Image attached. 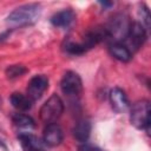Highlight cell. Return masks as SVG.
Masks as SVG:
<instances>
[{
  "label": "cell",
  "instance_id": "ac0fdd59",
  "mask_svg": "<svg viewBox=\"0 0 151 151\" xmlns=\"http://www.w3.org/2000/svg\"><path fill=\"white\" fill-rule=\"evenodd\" d=\"M78 151H101L99 147L92 145V144H88V143H81L79 146H78Z\"/></svg>",
  "mask_w": 151,
  "mask_h": 151
},
{
  "label": "cell",
  "instance_id": "9a60e30c",
  "mask_svg": "<svg viewBox=\"0 0 151 151\" xmlns=\"http://www.w3.org/2000/svg\"><path fill=\"white\" fill-rule=\"evenodd\" d=\"M12 120L14 123V125H17L18 127H24V129H31L35 126V123L33 120L32 117L24 114V113H15L12 117Z\"/></svg>",
  "mask_w": 151,
  "mask_h": 151
},
{
  "label": "cell",
  "instance_id": "9c48e42d",
  "mask_svg": "<svg viewBox=\"0 0 151 151\" xmlns=\"http://www.w3.org/2000/svg\"><path fill=\"white\" fill-rule=\"evenodd\" d=\"M110 103L113 110L118 113H123L130 107V101L126 93L119 87H114L110 91Z\"/></svg>",
  "mask_w": 151,
  "mask_h": 151
},
{
  "label": "cell",
  "instance_id": "e0dca14e",
  "mask_svg": "<svg viewBox=\"0 0 151 151\" xmlns=\"http://www.w3.org/2000/svg\"><path fill=\"white\" fill-rule=\"evenodd\" d=\"M140 15H142V21L144 22V28L145 29H147L149 27H150V13H149V9L145 7V6H143V8H140Z\"/></svg>",
  "mask_w": 151,
  "mask_h": 151
},
{
  "label": "cell",
  "instance_id": "d6986e66",
  "mask_svg": "<svg viewBox=\"0 0 151 151\" xmlns=\"http://www.w3.org/2000/svg\"><path fill=\"white\" fill-rule=\"evenodd\" d=\"M100 4H101L103 6H105V7H111V6H113V2H107V1H100Z\"/></svg>",
  "mask_w": 151,
  "mask_h": 151
},
{
  "label": "cell",
  "instance_id": "5b68a950",
  "mask_svg": "<svg viewBox=\"0 0 151 151\" xmlns=\"http://www.w3.org/2000/svg\"><path fill=\"white\" fill-rule=\"evenodd\" d=\"M146 40V31L143 26V24L139 22H132L130 24L127 34L124 39L125 41V46L127 47V50L132 53L134 51H137Z\"/></svg>",
  "mask_w": 151,
  "mask_h": 151
},
{
  "label": "cell",
  "instance_id": "4fadbf2b",
  "mask_svg": "<svg viewBox=\"0 0 151 151\" xmlns=\"http://www.w3.org/2000/svg\"><path fill=\"white\" fill-rule=\"evenodd\" d=\"M19 140L21 143V146L24 149V151H46L40 140L32 136V134H27V133H21L19 136Z\"/></svg>",
  "mask_w": 151,
  "mask_h": 151
},
{
  "label": "cell",
  "instance_id": "8992f818",
  "mask_svg": "<svg viewBox=\"0 0 151 151\" xmlns=\"http://www.w3.org/2000/svg\"><path fill=\"white\" fill-rule=\"evenodd\" d=\"M60 87L65 94L76 96L81 92L83 83H81V79L78 73H76L73 71H67L61 78Z\"/></svg>",
  "mask_w": 151,
  "mask_h": 151
},
{
  "label": "cell",
  "instance_id": "7c38bea8",
  "mask_svg": "<svg viewBox=\"0 0 151 151\" xmlns=\"http://www.w3.org/2000/svg\"><path fill=\"white\" fill-rule=\"evenodd\" d=\"M73 137L77 142L86 143L91 133V124L87 120H79L73 127Z\"/></svg>",
  "mask_w": 151,
  "mask_h": 151
},
{
  "label": "cell",
  "instance_id": "ba28073f",
  "mask_svg": "<svg viewBox=\"0 0 151 151\" xmlns=\"http://www.w3.org/2000/svg\"><path fill=\"white\" fill-rule=\"evenodd\" d=\"M64 139V133L61 127L57 123L47 124L46 127L44 129V134H42V140L45 145L47 146H58Z\"/></svg>",
  "mask_w": 151,
  "mask_h": 151
},
{
  "label": "cell",
  "instance_id": "277c9868",
  "mask_svg": "<svg viewBox=\"0 0 151 151\" xmlns=\"http://www.w3.org/2000/svg\"><path fill=\"white\" fill-rule=\"evenodd\" d=\"M130 24L127 18L124 14H116L109 22L107 27H105L107 38H112L113 42H122L125 39Z\"/></svg>",
  "mask_w": 151,
  "mask_h": 151
},
{
  "label": "cell",
  "instance_id": "30bf717a",
  "mask_svg": "<svg viewBox=\"0 0 151 151\" xmlns=\"http://www.w3.org/2000/svg\"><path fill=\"white\" fill-rule=\"evenodd\" d=\"M74 19H76V14L72 9H64V11H60L53 14L51 18V22L55 27L66 28L73 24Z\"/></svg>",
  "mask_w": 151,
  "mask_h": 151
},
{
  "label": "cell",
  "instance_id": "5bb4252c",
  "mask_svg": "<svg viewBox=\"0 0 151 151\" xmlns=\"http://www.w3.org/2000/svg\"><path fill=\"white\" fill-rule=\"evenodd\" d=\"M11 103L18 111H28L32 107L33 101L27 96L19 92H14L11 96Z\"/></svg>",
  "mask_w": 151,
  "mask_h": 151
},
{
  "label": "cell",
  "instance_id": "8fae6325",
  "mask_svg": "<svg viewBox=\"0 0 151 151\" xmlns=\"http://www.w3.org/2000/svg\"><path fill=\"white\" fill-rule=\"evenodd\" d=\"M109 51L114 59L123 63H127L132 58V53L123 42H111L109 46Z\"/></svg>",
  "mask_w": 151,
  "mask_h": 151
},
{
  "label": "cell",
  "instance_id": "ffe728a7",
  "mask_svg": "<svg viewBox=\"0 0 151 151\" xmlns=\"http://www.w3.org/2000/svg\"><path fill=\"white\" fill-rule=\"evenodd\" d=\"M0 146H5V145H4V143H2V140H1V139H0Z\"/></svg>",
  "mask_w": 151,
  "mask_h": 151
},
{
  "label": "cell",
  "instance_id": "6da1fadb",
  "mask_svg": "<svg viewBox=\"0 0 151 151\" xmlns=\"http://www.w3.org/2000/svg\"><path fill=\"white\" fill-rule=\"evenodd\" d=\"M41 8L38 4H27L15 8L8 17L7 24L11 26H25L33 24L40 15Z\"/></svg>",
  "mask_w": 151,
  "mask_h": 151
},
{
  "label": "cell",
  "instance_id": "3957f363",
  "mask_svg": "<svg viewBox=\"0 0 151 151\" xmlns=\"http://www.w3.org/2000/svg\"><path fill=\"white\" fill-rule=\"evenodd\" d=\"M64 112V103L59 96L52 94L40 109V119L47 125L55 123Z\"/></svg>",
  "mask_w": 151,
  "mask_h": 151
},
{
  "label": "cell",
  "instance_id": "52a82bcc",
  "mask_svg": "<svg viewBox=\"0 0 151 151\" xmlns=\"http://www.w3.org/2000/svg\"><path fill=\"white\" fill-rule=\"evenodd\" d=\"M47 87H48V79L46 76H44V74L34 76L28 83L27 97L32 101H35V100L40 99V97L42 96V93L46 91Z\"/></svg>",
  "mask_w": 151,
  "mask_h": 151
},
{
  "label": "cell",
  "instance_id": "2e32d148",
  "mask_svg": "<svg viewBox=\"0 0 151 151\" xmlns=\"http://www.w3.org/2000/svg\"><path fill=\"white\" fill-rule=\"evenodd\" d=\"M26 68L22 66V65H12L9 67H7L6 70V76L9 78V79H14V78H18V77H21L24 73H26Z\"/></svg>",
  "mask_w": 151,
  "mask_h": 151
},
{
  "label": "cell",
  "instance_id": "7a4b0ae2",
  "mask_svg": "<svg viewBox=\"0 0 151 151\" xmlns=\"http://www.w3.org/2000/svg\"><path fill=\"white\" fill-rule=\"evenodd\" d=\"M150 103L147 100L136 101L130 110V122L131 124L139 129L149 131L150 126Z\"/></svg>",
  "mask_w": 151,
  "mask_h": 151
}]
</instances>
